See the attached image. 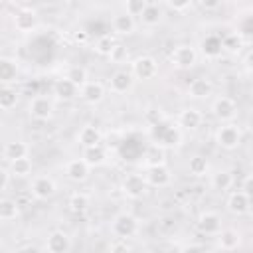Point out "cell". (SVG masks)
<instances>
[{
    "label": "cell",
    "mask_w": 253,
    "mask_h": 253,
    "mask_svg": "<svg viewBox=\"0 0 253 253\" xmlns=\"http://www.w3.org/2000/svg\"><path fill=\"white\" fill-rule=\"evenodd\" d=\"M150 136H152V142H158L164 148H176L182 144V128L162 121L150 126Z\"/></svg>",
    "instance_id": "cell-1"
},
{
    "label": "cell",
    "mask_w": 253,
    "mask_h": 253,
    "mask_svg": "<svg viewBox=\"0 0 253 253\" xmlns=\"http://www.w3.org/2000/svg\"><path fill=\"white\" fill-rule=\"evenodd\" d=\"M213 140L223 150H235L243 140V132L233 121L231 123H221L213 132Z\"/></svg>",
    "instance_id": "cell-2"
},
{
    "label": "cell",
    "mask_w": 253,
    "mask_h": 253,
    "mask_svg": "<svg viewBox=\"0 0 253 253\" xmlns=\"http://www.w3.org/2000/svg\"><path fill=\"white\" fill-rule=\"evenodd\" d=\"M111 233L115 237H123V239H130L138 233L140 229V221L136 215H132L130 211H121L111 219Z\"/></svg>",
    "instance_id": "cell-3"
},
{
    "label": "cell",
    "mask_w": 253,
    "mask_h": 253,
    "mask_svg": "<svg viewBox=\"0 0 253 253\" xmlns=\"http://www.w3.org/2000/svg\"><path fill=\"white\" fill-rule=\"evenodd\" d=\"M55 113V103L51 97L47 95H34L28 103V115L34 119V121H40V123H45L53 117Z\"/></svg>",
    "instance_id": "cell-4"
},
{
    "label": "cell",
    "mask_w": 253,
    "mask_h": 253,
    "mask_svg": "<svg viewBox=\"0 0 253 253\" xmlns=\"http://www.w3.org/2000/svg\"><path fill=\"white\" fill-rule=\"evenodd\" d=\"M148 182L144 178V174H138V172H128L123 176L121 180V192L130 198V200H138L142 198L146 192H148Z\"/></svg>",
    "instance_id": "cell-5"
},
{
    "label": "cell",
    "mask_w": 253,
    "mask_h": 253,
    "mask_svg": "<svg viewBox=\"0 0 253 253\" xmlns=\"http://www.w3.org/2000/svg\"><path fill=\"white\" fill-rule=\"evenodd\" d=\"M170 63L176 69H192L198 63V49L190 43H180L170 53Z\"/></svg>",
    "instance_id": "cell-6"
},
{
    "label": "cell",
    "mask_w": 253,
    "mask_h": 253,
    "mask_svg": "<svg viewBox=\"0 0 253 253\" xmlns=\"http://www.w3.org/2000/svg\"><path fill=\"white\" fill-rule=\"evenodd\" d=\"M130 71H132L134 79L150 81L158 75V61L152 55H138L130 61Z\"/></svg>",
    "instance_id": "cell-7"
},
{
    "label": "cell",
    "mask_w": 253,
    "mask_h": 253,
    "mask_svg": "<svg viewBox=\"0 0 253 253\" xmlns=\"http://www.w3.org/2000/svg\"><path fill=\"white\" fill-rule=\"evenodd\" d=\"M30 194L36 198V200H51L55 194H57V184L51 176L47 174H38L32 178V184H30Z\"/></svg>",
    "instance_id": "cell-8"
},
{
    "label": "cell",
    "mask_w": 253,
    "mask_h": 253,
    "mask_svg": "<svg viewBox=\"0 0 253 253\" xmlns=\"http://www.w3.org/2000/svg\"><path fill=\"white\" fill-rule=\"evenodd\" d=\"M196 227L202 235H213L215 237L223 229V219L217 211L206 210V211H200V215L196 217Z\"/></svg>",
    "instance_id": "cell-9"
},
{
    "label": "cell",
    "mask_w": 253,
    "mask_h": 253,
    "mask_svg": "<svg viewBox=\"0 0 253 253\" xmlns=\"http://www.w3.org/2000/svg\"><path fill=\"white\" fill-rule=\"evenodd\" d=\"M211 115L219 121V123H231L235 117H237V103L231 99V97H225V95H221V97H217V99H213V103H211Z\"/></svg>",
    "instance_id": "cell-10"
},
{
    "label": "cell",
    "mask_w": 253,
    "mask_h": 253,
    "mask_svg": "<svg viewBox=\"0 0 253 253\" xmlns=\"http://www.w3.org/2000/svg\"><path fill=\"white\" fill-rule=\"evenodd\" d=\"M12 22H14L16 32H20V34H32L40 26V18H38L36 10H32V8H20V10H16Z\"/></svg>",
    "instance_id": "cell-11"
},
{
    "label": "cell",
    "mask_w": 253,
    "mask_h": 253,
    "mask_svg": "<svg viewBox=\"0 0 253 253\" xmlns=\"http://www.w3.org/2000/svg\"><path fill=\"white\" fill-rule=\"evenodd\" d=\"M63 174H65V178L71 180V182H85V180L89 178V174H91V166L85 162L83 156L71 158V160H67V162L63 164Z\"/></svg>",
    "instance_id": "cell-12"
},
{
    "label": "cell",
    "mask_w": 253,
    "mask_h": 253,
    "mask_svg": "<svg viewBox=\"0 0 253 253\" xmlns=\"http://www.w3.org/2000/svg\"><path fill=\"white\" fill-rule=\"evenodd\" d=\"M71 247H73V241L63 229L49 231L45 237V245H43V249L49 253H67V251H71Z\"/></svg>",
    "instance_id": "cell-13"
},
{
    "label": "cell",
    "mask_w": 253,
    "mask_h": 253,
    "mask_svg": "<svg viewBox=\"0 0 253 253\" xmlns=\"http://www.w3.org/2000/svg\"><path fill=\"white\" fill-rule=\"evenodd\" d=\"M144 178L150 188H166L172 182V172L166 164L148 166V168H144Z\"/></svg>",
    "instance_id": "cell-14"
},
{
    "label": "cell",
    "mask_w": 253,
    "mask_h": 253,
    "mask_svg": "<svg viewBox=\"0 0 253 253\" xmlns=\"http://www.w3.org/2000/svg\"><path fill=\"white\" fill-rule=\"evenodd\" d=\"M251 202H253V200L239 188V190L229 192V196H227V200H225V208H227V211L233 213V215H245V213L251 210Z\"/></svg>",
    "instance_id": "cell-15"
},
{
    "label": "cell",
    "mask_w": 253,
    "mask_h": 253,
    "mask_svg": "<svg viewBox=\"0 0 253 253\" xmlns=\"http://www.w3.org/2000/svg\"><path fill=\"white\" fill-rule=\"evenodd\" d=\"M132 85H134V75H132V71H126V69H117L109 79V91L115 95L128 93L132 89Z\"/></svg>",
    "instance_id": "cell-16"
},
{
    "label": "cell",
    "mask_w": 253,
    "mask_h": 253,
    "mask_svg": "<svg viewBox=\"0 0 253 253\" xmlns=\"http://www.w3.org/2000/svg\"><path fill=\"white\" fill-rule=\"evenodd\" d=\"M79 99L87 105H99L105 99V85L101 81H93L89 79L85 85H81L79 89Z\"/></svg>",
    "instance_id": "cell-17"
},
{
    "label": "cell",
    "mask_w": 253,
    "mask_h": 253,
    "mask_svg": "<svg viewBox=\"0 0 253 253\" xmlns=\"http://www.w3.org/2000/svg\"><path fill=\"white\" fill-rule=\"evenodd\" d=\"M211 93H213V85L208 77H194L186 89V95L194 101H204V99L211 97Z\"/></svg>",
    "instance_id": "cell-18"
},
{
    "label": "cell",
    "mask_w": 253,
    "mask_h": 253,
    "mask_svg": "<svg viewBox=\"0 0 253 253\" xmlns=\"http://www.w3.org/2000/svg\"><path fill=\"white\" fill-rule=\"evenodd\" d=\"M202 121H204V115L196 107H184V109H180V113L176 117L178 126L184 130H196L202 125Z\"/></svg>",
    "instance_id": "cell-19"
},
{
    "label": "cell",
    "mask_w": 253,
    "mask_h": 253,
    "mask_svg": "<svg viewBox=\"0 0 253 253\" xmlns=\"http://www.w3.org/2000/svg\"><path fill=\"white\" fill-rule=\"evenodd\" d=\"M111 30L115 36H132L136 32V22H134V16L126 14V12H121V14H115L111 18Z\"/></svg>",
    "instance_id": "cell-20"
},
{
    "label": "cell",
    "mask_w": 253,
    "mask_h": 253,
    "mask_svg": "<svg viewBox=\"0 0 253 253\" xmlns=\"http://www.w3.org/2000/svg\"><path fill=\"white\" fill-rule=\"evenodd\" d=\"M20 75V63L16 57L10 55H2L0 57V81L2 85H12L18 81Z\"/></svg>",
    "instance_id": "cell-21"
},
{
    "label": "cell",
    "mask_w": 253,
    "mask_h": 253,
    "mask_svg": "<svg viewBox=\"0 0 253 253\" xmlns=\"http://www.w3.org/2000/svg\"><path fill=\"white\" fill-rule=\"evenodd\" d=\"M79 89H81V87L75 85V83H73L71 79H67L65 75L53 81V95H55L57 99H61V101H73V99H77V97H79Z\"/></svg>",
    "instance_id": "cell-22"
},
{
    "label": "cell",
    "mask_w": 253,
    "mask_h": 253,
    "mask_svg": "<svg viewBox=\"0 0 253 253\" xmlns=\"http://www.w3.org/2000/svg\"><path fill=\"white\" fill-rule=\"evenodd\" d=\"M77 142L81 148H89V146H97L103 144V132L99 126L95 125H83L77 132Z\"/></svg>",
    "instance_id": "cell-23"
},
{
    "label": "cell",
    "mask_w": 253,
    "mask_h": 253,
    "mask_svg": "<svg viewBox=\"0 0 253 253\" xmlns=\"http://www.w3.org/2000/svg\"><path fill=\"white\" fill-rule=\"evenodd\" d=\"M2 156L6 162H12V160H18V158H24V156H30V144L26 140H8L4 144V150H2Z\"/></svg>",
    "instance_id": "cell-24"
},
{
    "label": "cell",
    "mask_w": 253,
    "mask_h": 253,
    "mask_svg": "<svg viewBox=\"0 0 253 253\" xmlns=\"http://www.w3.org/2000/svg\"><path fill=\"white\" fill-rule=\"evenodd\" d=\"M215 237H217V247L223 251H233L241 247V233L233 227H223Z\"/></svg>",
    "instance_id": "cell-25"
},
{
    "label": "cell",
    "mask_w": 253,
    "mask_h": 253,
    "mask_svg": "<svg viewBox=\"0 0 253 253\" xmlns=\"http://www.w3.org/2000/svg\"><path fill=\"white\" fill-rule=\"evenodd\" d=\"M200 49L208 59H217L223 53V43H221V36L210 34L200 42Z\"/></svg>",
    "instance_id": "cell-26"
},
{
    "label": "cell",
    "mask_w": 253,
    "mask_h": 253,
    "mask_svg": "<svg viewBox=\"0 0 253 253\" xmlns=\"http://www.w3.org/2000/svg\"><path fill=\"white\" fill-rule=\"evenodd\" d=\"M81 156L85 158V162H87L91 168H99V166L107 164V160H109V152H107V148H105L103 144L83 148V154H81Z\"/></svg>",
    "instance_id": "cell-27"
},
{
    "label": "cell",
    "mask_w": 253,
    "mask_h": 253,
    "mask_svg": "<svg viewBox=\"0 0 253 253\" xmlns=\"http://www.w3.org/2000/svg\"><path fill=\"white\" fill-rule=\"evenodd\" d=\"M210 186L215 190V192H227L231 186H233V174L225 168H219V170H213L210 174Z\"/></svg>",
    "instance_id": "cell-28"
},
{
    "label": "cell",
    "mask_w": 253,
    "mask_h": 253,
    "mask_svg": "<svg viewBox=\"0 0 253 253\" xmlns=\"http://www.w3.org/2000/svg\"><path fill=\"white\" fill-rule=\"evenodd\" d=\"M144 168L148 166H158V164H166V148L160 146L158 142H150L144 150Z\"/></svg>",
    "instance_id": "cell-29"
},
{
    "label": "cell",
    "mask_w": 253,
    "mask_h": 253,
    "mask_svg": "<svg viewBox=\"0 0 253 253\" xmlns=\"http://www.w3.org/2000/svg\"><path fill=\"white\" fill-rule=\"evenodd\" d=\"M20 217V202L12 198H2L0 200V219L2 221H14Z\"/></svg>",
    "instance_id": "cell-30"
},
{
    "label": "cell",
    "mask_w": 253,
    "mask_h": 253,
    "mask_svg": "<svg viewBox=\"0 0 253 253\" xmlns=\"http://www.w3.org/2000/svg\"><path fill=\"white\" fill-rule=\"evenodd\" d=\"M162 16H164L162 8L158 4H150L148 2V6L144 8V12L140 14V24L146 26V28H154V26H158L162 22Z\"/></svg>",
    "instance_id": "cell-31"
},
{
    "label": "cell",
    "mask_w": 253,
    "mask_h": 253,
    "mask_svg": "<svg viewBox=\"0 0 253 253\" xmlns=\"http://www.w3.org/2000/svg\"><path fill=\"white\" fill-rule=\"evenodd\" d=\"M188 174L194 178H204L210 174V162L202 154H194L188 160Z\"/></svg>",
    "instance_id": "cell-32"
},
{
    "label": "cell",
    "mask_w": 253,
    "mask_h": 253,
    "mask_svg": "<svg viewBox=\"0 0 253 253\" xmlns=\"http://www.w3.org/2000/svg\"><path fill=\"white\" fill-rule=\"evenodd\" d=\"M67 208L73 213H85L91 208V198L85 192H73L67 200Z\"/></svg>",
    "instance_id": "cell-33"
},
{
    "label": "cell",
    "mask_w": 253,
    "mask_h": 253,
    "mask_svg": "<svg viewBox=\"0 0 253 253\" xmlns=\"http://www.w3.org/2000/svg\"><path fill=\"white\" fill-rule=\"evenodd\" d=\"M18 99H20V93L16 91V87L12 85H2L0 89V109L2 111H12L16 105H18Z\"/></svg>",
    "instance_id": "cell-34"
},
{
    "label": "cell",
    "mask_w": 253,
    "mask_h": 253,
    "mask_svg": "<svg viewBox=\"0 0 253 253\" xmlns=\"http://www.w3.org/2000/svg\"><path fill=\"white\" fill-rule=\"evenodd\" d=\"M8 168L12 172V178H28L32 174V170H34V164H32V160L28 156H24V158L8 162Z\"/></svg>",
    "instance_id": "cell-35"
},
{
    "label": "cell",
    "mask_w": 253,
    "mask_h": 253,
    "mask_svg": "<svg viewBox=\"0 0 253 253\" xmlns=\"http://www.w3.org/2000/svg\"><path fill=\"white\" fill-rule=\"evenodd\" d=\"M243 42L245 38L235 30V32H229L225 36H221V43H223V53H237L241 47H243Z\"/></svg>",
    "instance_id": "cell-36"
},
{
    "label": "cell",
    "mask_w": 253,
    "mask_h": 253,
    "mask_svg": "<svg viewBox=\"0 0 253 253\" xmlns=\"http://www.w3.org/2000/svg\"><path fill=\"white\" fill-rule=\"evenodd\" d=\"M115 43H117V40H115L113 34H103V36H99V38L95 40V43H93V51H95L97 55L109 57V53H111V49L115 47Z\"/></svg>",
    "instance_id": "cell-37"
},
{
    "label": "cell",
    "mask_w": 253,
    "mask_h": 253,
    "mask_svg": "<svg viewBox=\"0 0 253 253\" xmlns=\"http://www.w3.org/2000/svg\"><path fill=\"white\" fill-rule=\"evenodd\" d=\"M63 75H65L67 79H71L75 85H79V87L89 81V71H87V67H83V65H79V63L67 65V69H65Z\"/></svg>",
    "instance_id": "cell-38"
},
{
    "label": "cell",
    "mask_w": 253,
    "mask_h": 253,
    "mask_svg": "<svg viewBox=\"0 0 253 253\" xmlns=\"http://www.w3.org/2000/svg\"><path fill=\"white\" fill-rule=\"evenodd\" d=\"M128 57H130V53H128V49H126V45L125 43H115V47L111 49V53H109V59L113 61V63H117V65H123V63H128Z\"/></svg>",
    "instance_id": "cell-39"
},
{
    "label": "cell",
    "mask_w": 253,
    "mask_h": 253,
    "mask_svg": "<svg viewBox=\"0 0 253 253\" xmlns=\"http://www.w3.org/2000/svg\"><path fill=\"white\" fill-rule=\"evenodd\" d=\"M146 6H148L146 0H125V12L134 18H140V14L144 12Z\"/></svg>",
    "instance_id": "cell-40"
},
{
    "label": "cell",
    "mask_w": 253,
    "mask_h": 253,
    "mask_svg": "<svg viewBox=\"0 0 253 253\" xmlns=\"http://www.w3.org/2000/svg\"><path fill=\"white\" fill-rule=\"evenodd\" d=\"M111 253H119V251H130L132 247L128 245V241L126 239H123V237H115L111 243H109V247H107Z\"/></svg>",
    "instance_id": "cell-41"
},
{
    "label": "cell",
    "mask_w": 253,
    "mask_h": 253,
    "mask_svg": "<svg viewBox=\"0 0 253 253\" xmlns=\"http://www.w3.org/2000/svg\"><path fill=\"white\" fill-rule=\"evenodd\" d=\"M194 0H166V4L174 10V12H186L192 6Z\"/></svg>",
    "instance_id": "cell-42"
},
{
    "label": "cell",
    "mask_w": 253,
    "mask_h": 253,
    "mask_svg": "<svg viewBox=\"0 0 253 253\" xmlns=\"http://www.w3.org/2000/svg\"><path fill=\"white\" fill-rule=\"evenodd\" d=\"M241 190L253 200V172L251 174H247L243 180H241Z\"/></svg>",
    "instance_id": "cell-43"
},
{
    "label": "cell",
    "mask_w": 253,
    "mask_h": 253,
    "mask_svg": "<svg viewBox=\"0 0 253 253\" xmlns=\"http://www.w3.org/2000/svg\"><path fill=\"white\" fill-rule=\"evenodd\" d=\"M0 176H2V182H0V192H6V190H8V186H10V178H12L10 168H8V166H4V168L0 170Z\"/></svg>",
    "instance_id": "cell-44"
},
{
    "label": "cell",
    "mask_w": 253,
    "mask_h": 253,
    "mask_svg": "<svg viewBox=\"0 0 253 253\" xmlns=\"http://www.w3.org/2000/svg\"><path fill=\"white\" fill-rule=\"evenodd\" d=\"M198 4H200V8L202 10H217L221 4H223V0H196Z\"/></svg>",
    "instance_id": "cell-45"
},
{
    "label": "cell",
    "mask_w": 253,
    "mask_h": 253,
    "mask_svg": "<svg viewBox=\"0 0 253 253\" xmlns=\"http://www.w3.org/2000/svg\"><path fill=\"white\" fill-rule=\"evenodd\" d=\"M243 69L245 71H249V73H253V49H249L245 55H243Z\"/></svg>",
    "instance_id": "cell-46"
},
{
    "label": "cell",
    "mask_w": 253,
    "mask_h": 253,
    "mask_svg": "<svg viewBox=\"0 0 253 253\" xmlns=\"http://www.w3.org/2000/svg\"><path fill=\"white\" fill-rule=\"evenodd\" d=\"M24 251H40V247H36V245H24V247H18L16 249V253H24Z\"/></svg>",
    "instance_id": "cell-47"
},
{
    "label": "cell",
    "mask_w": 253,
    "mask_h": 253,
    "mask_svg": "<svg viewBox=\"0 0 253 253\" xmlns=\"http://www.w3.org/2000/svg\"><path fill=\"white\" fill-rule=\"evenodd\" d=\"M85 38H87V34H85V32H81V34H75V40H77V42H79V40L83 42Z\"/></svg>",
    "instance_id": "cell-48"
},
{
    "label": "cell",
    "mask_w": 253,
    "mask_h": 253,
    "mask_svg": "<svg viewBox=\"0 0 253 253\" xmlns=\"http://www.w3.org/2000/svg\"><path fill=\"white\" fill-rule=\"evenodd\" d=\"M2 2H6V4H16L18 0H2Z\"/></svg>",
    "instance_id": "cell-49"
}]
</instances>
